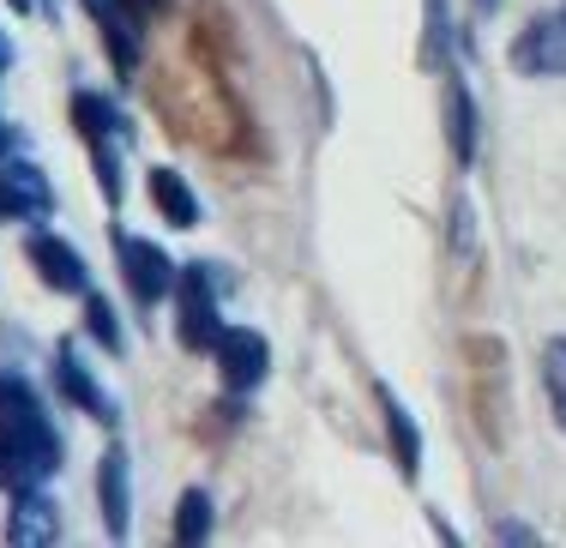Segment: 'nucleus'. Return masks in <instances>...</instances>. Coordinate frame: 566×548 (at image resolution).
Wrapping results in <instances>:
<instances>
[{
	"label": "nucleus",
	"mask_w": 566,
	"mask_h": 548,
	"mask_svg": "<svg viewBox=\"0 0 566 548\" xmlns=\"http://www.w3.org/2000/svg\"><path fill=\"white\" fill-rule=\"evenodd\" d=\"M151 205L164 211L175 230H193L199 223V199H193V187L181 181V169H151Z\"/></svg>",
	"instance_id": "nucleus-11"
},
{
	"label": "nucleus",
	"mask_w": 566,
	"mask_h": 548,
	"mask_svg": "<svg viewBox=\"0 0 566 548\" xmlns=\"http://www.w3.org/2000/svg\"><path fill=\"white\" fill-rule=\"evenodd\" d=\"M447 115H452V157L458 164H470L476 157V103H470V91H464V78H452L447 85Z\"/></svg>",
	"instance_id": "nucleus-14"
},
{
	"label": "nucleus",
	"mask_w": 566,
	"mask_h": 548,
	"mask_svg": "<svg viewBox=\"0 0 566 548\" xmlns=\"http://www.w3.org/2000/svg\"><path fill=\"white\" fill-rule=\"evenodd\" d=\"M61 392L73 398V404H85L97 422H115V398L103 392V386L91 380L85 368H78V350H73V344H61Z\"/></svg>",
	"instance_id": "nucleus-10"
},
{
	"label": "nucleus",
	"mask_w": 566,
	"mask_h": 548,
	"mask_svg": "<svg viewBox=\"0 0 566 548\" xmlns=\"http://www.w3.org/2000/svg\"><path fill=\"white\" fill-rule=\"evenodd\" d=\"M512 66L531 78H566V12H543L512 43Z\"/></svg>",
	"instance_id": "nucleus-5"
},
{
	"label": "nucleus",
	"mask_w": 566,
	"mask_h": 548,
	"mask_svg": "<svg viewBox=\"0 0 566 548\" xmlns=\"http://www.w3.org/2000/svg\"><path fill=\"white\" fill-rule=\"evenodd\" d=\"M543 386H548V404H555V422L566 428V338L543 344Z\"/></svg>",
	"instance_id": "nucleus-17"
},
{
	"label": "nucleus",
	"mask_w": 566,
	"mask_h": 548,
	"mask_svg": "<svg viewBox=\"0 0 566 548\" xmlns=\"http://www.w3.org/2000/svg\"><path fill=\"white\" fill-rule=\"evenodd\" d=\"M476 7H494V0H476Z\"/></svg>",
	"instance_id": "nucleus-24"
},
{
	"label": "nucleus",
	"mask_w": 566,
	"mask_h": 548,
	"mask_svg": "<svg viewBox=\"0 0 566 548\" xmlns=\"http://www.w3.org/2000/svg\"><path fill=\"white\" fill-rule=\"evenodd\" d=\"M115 253H120V277H127L133 302L151 307V302H164L175 289V260L164 247H151V242H139V235L115 230Z\"/></svg>",
	"instance_id": "nucleus-4"
},
{
	"label": "nucleus",
	"mask_w": 566,
	"mask_h": 548,
	"mask_svg": "<svg viewBox=\"0 0 566 548\" xmlns=\"http://www.w3.org/2000/svg\"><path fill=\"white\" fill-rule=\"evenodd\" d=\"M73 127H78V139L97 151V181H103V193L120 199V169H115V139L127 133V122H120V109L109 97H97V91H78L73 97Z\"/></svg>",
	"instance_id": "nucleus-2"
},
{
	"label": "nucleus",
	"mask_w": 566,
	"mask_h": 548,
	"mask_svg": "<svg viewBox=\"0 0 566 548\" xmlns=\"http://www.w3.org/2000/svg\"><path fill=\"white\" fill-rule=\"evenodd\" d=\"M97 494H103V518H109V537H127V452H120V446L103 452Z\"/></svg>",
	"instance_id": "nucleus-12"
},
{
	"label": "nucleus",
	"mask_w": 566,
	"mask_h": 548,
	"mask_svg": "<svg viewBox=\"0 0 566 548\" xmlns=\"http://www.w3.org/2000/svg\"><path fill=\"white\" fill-rule=\"evenodd\" d=\"M24 253H31L36 277H43L49 289H61V296H85V289H91V272H85V260H78V253L66 247L61 235H43V230H36L31 242H24Z\"/></svg>",
	"instance_id": "nucleus-8"
},
{
	"label": "nucleus",
	"mask_w": 566,
	"mask_h": 548,
	"mask_svg": "<svg viewBox=\"0 0 566 548\" xmlns=\"http://www.w3.org/2000/svg\"><path fill=\"white\" fill-rule=\"evenodd\" d=\"M211 350H218V373H223L229 392H253V386L265 380V368H272L265 338H260V331H248V326H223Z\"/></svg>",
	"instance_id": "nucleus-7"
},
{
	"label": "nucleus",
	"mask_w": 566,
	"mask_h": 548,
	"mask_svg": "<svg viewBox=\"0 0 566 548\" xmlns=\"http://www.w3.org/2000/svg\"><path fill=\"white\" fill-rule=\"evenodd\" d=\"M380 404H386V428H392L398 464H403V471H416V464H422V440H416V422H410V410H403L392 392H380Z\"/></svg>",
	"instance_id": "nucleus-15"
},
{
	"label": "nucleus",
	"mask_w": 566,
	"mask_h": 548,
	"mask_svg": "<svg viewBox=\"0 0 566 548\" xmlns=\"http://www.w3.org/2000/svg\"><path fill=\"white\" fill-rule=\"evenodd\" d=\"M91 12H97V24H103V43H109V61L120 66V73L133 78V61H139V49H133V19L115 7V0H85Z\"/></svg>",
	"instance_id": "nucleus-13"
},
{
	"label": "nucleus",
	"mask_w": 566,
	"mask_h": 548,
	"mask_svg": "<svg viewBox=\"0 0 566 548\" xmlns=\"http://www.w3.org/2000/svg\"><path fill=\"white\" fill-rule=\"evenodd\" d=\"M211 530V494L206 488H187L181 494V513H175V537L181 542H206Z\"/></svg>",
	"instance_id": "nucleus-16"
},
{
	"label": "nucleus",
	"mask_w": 566,
	"mask_h": 548,
	"mask_svg": "<svg viewBox=\"0 0 566 548\" xmlns=\"http://www.w3.org/2000/svg\"><path fill=\"white\" fill-rule=\"evenodd\" d=\"M55 211V187L36 164L24 157H0V223H19V218H43Z\"/></svg>",
	"instance_id": "nucleus-6"
},
{
	"label": "nucleus",
	"mask_w": 566,
	"mask_h": 548,
	"mask_svg": "<svg viewBox=\"0 0 566 548\" xmlns=\"http://www.w3.org/2000/svg\"><path fill=\"white\" fill-rule=\"evenodd\" d=\"M175 284H181V319H175V331H181L187 350H211L223 331L218 319V277H211V265H187V272H175Z\"/></svg>",
	"instance_id": "nucleus-3"
},
{
	"label": "nucleus",
	"mask_w": 566,
	"mask_h": 548,
	"mask_svg": "<svg viewBox=\"0 0 566 548\" xmlns=\"http://www.w3.org/2000/svg\"><path fill=\"white\" fill-rule=\"evenodd\" d=\"M36 7V0H12V12H31Z\"/></svg>",
	"instance_id": "nucleus-23"
},
{
	"label": "nucleus",
	"mask_w": 566,
	"mask_h": 548,
	"mask_svg": "<svg viewBox=\"0 0 566 548\" xmlns=\"http://www.w3.org/2000/svg\"><path fill=\"white\" fill-rule=\"evenodd\" d=\"M12 145H19V133H12V127H0V157H12Z\"/></svg>",
	"instance_id": "nucleus-22"
},
{
	"label": "nucleus",
	"mask_w": 566,
	"mask_h": 548,
	"mask_svg": "<svg viewBox=\"0 0 566 548\" xmlns=\"http://www.w3.org/2000/svg\"><path fill=\"white\" fill-rule=\"evenodd\" d=\"M115 7L127 12V19H145V12H157V7H164V0H115Z\"/></svg>",
	"instance_id": "nucleus-20"
},
{
	"label": "nucleus",
	"mask_w": 566,
	"mask_h": 548,
	"mask_svg": "<svg viewBox=\"0 0 566 548\" xmlns=\"http://www.w3.org/2000/svg\"><path fill=\"white\" fill-rule=\"evenodd\" d=\"M61 537V518H55V500L36 488H19L12 500V518H7V542H55Z\"/></svg>",
	"instance_id": "nucleus-9"
},
{
	"label": "nucleus",
	"mask_w": 566,
	"mask_h": 548,
	"mask_svg": "<svg viewBox=\"0 0 566 548\" xmlns=\"http://www.w3.org/2000/svg\"><path fill=\"white\" fill-rule=\"evenodd\" d=\"M494 537H501V542H536V537H531V530H524V525H501V530H494Z\"/></svg>",
	"instance_id": "nucleus-21"
},
{
	"label": "nucleus",
	"mask_w": 566,
	"mask_h": 548,
	"mask_svg": "<svg viewBox=\"0 0 566 548\" xmlns=\"http://www.w3.org/2000/svg\"><path fill=\"white\" fill-rule=\"evenodd\" d=\"M61 471V434L24 373L0 368V488H36Z\"/></svg>",
	"instance_id": "nucleus-1"
},
{
	"label": "nucleus",
	"mask_w": 566,
	"mask_h": 548,
	"mask_svg": "<svg viewBox=\"0 0 566 548\" xmlns=\"http://www.w3.org/2000/svg\"><path fill=\"white\" fill-rule=\"evenodd\" d=\"M440 43H447V12L440 0H428V61H440Z\"/></svg>",
	"instance_id": "nucleus-19"
},
{
	"label": "nucleus",
	"mask_w": 566,
	"mask_h": 548,
	"mask_svg": "<svg viewBox=\"0 0 566 548\" xmlns=\"http://www.w3.org/2000/svg\"><path fill=\"white\" fill-rule=\"evenodd\" d=\"M85 314H91V331H97V344H103V350H120V331H115L109 302H103V296H91V302H85Z\"/></svg>",
	"instance_id": "nucleus-18"
}]
</instances>
